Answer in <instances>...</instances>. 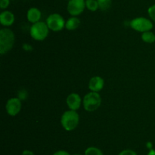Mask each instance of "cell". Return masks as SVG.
<instances>
[{
	"mask_svg": "<svg viewBox=\"0 0 155 155\" xmlns=\"http://www.w3.org/2000/svg\"><path fill=\"white\" fill-rule=\"evenodd\" d=\"M15 35L13 30L8 27L0 30V54L5 55L8 53L14 46Z\"/></svg>",
	"mask_w": 155,
	"mask_h": 155,
	"instance_id": "1",
	"label": "cell"
},
{
	"mask_svg": "<svg viewBox=\"0 0 155 155\" xmlns=\"http://www.w3.org/2000/svg\"><path fill=\"white\" fill-rule=\"evenodd\" d=\"M80 122V115L75 110H67L61 117V124L64 129L68 132L74 130Z\"/></svg>",
	"mask_w": 155,
	"mask_h": 155,
	"instance_id": "2",
	"label": "cell"
},
{
	"mask_svg": "<svg viewBox=\"0 0 155 155\" xmlns=\"http://www.w3.org/2000/svg\"><path fill=\"white\" fill-rule=\"evenodd\" d=\"M101 97L99 93L90 91L84 96L83 99V108L87 112H94L100 107Z\"/></svg>",
	"mask_w": 155,
	"mask_h": 155,
	"instance_id": "3",
	"label": "cell"
},
{
	"mask_svg": "<svg viewBox=\"0 0 155 155\" xmlns=\"http://www.w3.org/2000/svg\"><path fill=\"white\" fill-rule=\"evenodd\" d=\"M49 28L46 23L39 21L32 24L30 28V36L36 41H43L47 38L49 33Z\"/></svg>",
	"mask_w": 155,
	"mask_h": 155,
	"instance_id": "4",
	"label": "cell"
},
{
	"mask_svg": "<svg viewBox=\"0 0 155 155\" xmlns=\"http://www.w3.org/2000/svg\"><path fill=\"white\" fill-rule=\"evenodd\" d=\"M130 25L132 29L142 33L151 30V29L154 27L151 20L145 17H138V18H133L130 22Z\"/></svg>",
	"mask_w": 155,
	"mask_h": 155,
	"instance_id": "5",
	"label": "cell"
},
{
	"mask_svg": "<svg viewBox=\"0 0 155 155\" xmlns=\"http://www.w3.org/2000/svg\"><path fill=\"white\" fill-rule=\"evenodd\" d=\"M45 23L48 25L50 30L54 32H58L63 30L65 27V21L64 18L62 15L58 13H53L48 15L46 18Z\"/></svg>",
	"mask_w": 155,
	"mask_h": 155,
	"instance_id": "6",
	"label": "cell"
},
{
	"mask_svg": "<svg viewBox=\"0 0 155 155\" xmlns=\"http://www.w3.org/2000/svg\"><path fill=\"white\" fill-rule=\"evenodd\" d=\"M86 9V0H69L67 10L71 16L77 17L81 15Z\"/></svg>",
	"mask_w": 155,
	"mask_h": 155,
	"instance_id": "7",
	"label": "cell"
},
{
	"mask_svg": "<svg viewBox=\"0 0 155 155\" xmlns=\"http://www.w3.org/2000/svg\"><path fill=\"white\" fill-rule=\"evenodd\" d=\"M22 108V102L18 97H12L5 104V110L11 116H15L18 115Z\"/></svg>",
	"mask_w": 155,
	"mask_h": 155,
	"instance_id": "8",
	"label": "cell"
},
{
	"mask_svg": "<svg viewBox=\"0 0 155 155\" xmlns=\"http://www.w3.org/2000/svg\"><path fill=\"white\" fill-rule=\"evenodd\" d=\"M66 103L69 109L77 111L83 104V100L80 97V94L77 93H71L67 97Z\"/></svg>",
	"mask_w": 155,
	"mask_h": 155,
	"instance_id": "9",
	"label": "cell"
},
{
	"mask_svg": "<svg viewBox=\"0 0 155 155\" xmlns=\"http://www.w3.org/2000/svg\"><path fill=\"white\" fill-rule=\"evenodd\" d=\"M104 80L101 76H94L91 78L88 84V88L90 91L99 93L104 88Z\"/></svg>",
	"mask_w": 155,
	"mask_h": 155,
	"instance_id": "10",
	"label": "cell"
},
{
	"mask_svg": "<svg viewBox=\"0 0 155 155\" xmlns=\"http://www.w3.org/2000/svg\"><path fill=\"white\" fill-rule=\"evenodd\" d=\"M15 15L10 11H3L0 14V23L2 26L8 27L15 23Z\"/></svg>",
	"mask_w": 155,
	"mask_h": 155,
	"instance_id": "11",
	"label": "cell"
},
{
	"mask_svg": "<svg viewBox=\"0 0 155 155\" xmlns=\"http://www.w3.org/2000/svg\"><path fill=\"white\" fill-rule=\"evenodd\" d=\"M41 17H42V12L37 8H30L27 11V18L29 22L32 23V24H35V23L40 21Z\"/></svg>",
	"mask_w": 155,
	"mask_h": 155,
	"instance_id": "12",
	"label": "cell"
},
{
	"mask_svg": "<svg viewBox=\"0 0 155 155\" xmlns=\"http://www.w3.org/2000/svg\"><path fill=\"white\" fill-rule=\"evenodd\" d=\"M80 25V20L77 17L71 16L66 21L65 24V28L68 30H77Z\"/></svg>",
	"mask_w": 155,
	"mask_h": 155,
	"instance_id": "13",
	"label": "cell"
},
{
	"mask_svg": "<svg viewBox=\"0 0 155 155\" xmlns=\"http://www.w3.org/2000/svg\"><path fill=\"white\" fill-rule=\"evenodd\" d=\"M142 40L146 43H153L155 42V34L151 30L142 33Z\"/></svg>",
	"mask_w": 155,
	"mask_h": 155,
	"instance_id": "14",
	"label": "cell"
},
{
	"mask_svg": "<svg viewBox=\"0 0 155 155\" xmlns=\"http://www.w3.org/2000/svg\"><path fill=\"white\" fill-rule=\"evenodd\" d=\"M84 155H104V153L100 148L92 146L86 149Z\"/></svg>",
	"mask_w": 155,
	"mask_h": 155,
	"instance_id": "15",
	"label": "cell"
},
{
	"mask_svg": "<svg viewBox=\"0 0 155 155\" xmlns=\"http://www.w3.org/2000/svg\"><path fill=\"white\" fill-rule=\"evenodd\" d=\"M86 8L91 12H95L99 9L97 0H86Z\"/></svg>",
	"mask_w": 155,
	"mask_h": 155,
	"instance_id": "16",
	"label": "cell"
},
{
	"mask_svg": "<svg viewBox=\"0 0 155 155\" xmlns=\"http://www.w3.org/2000/svg\"><path fill=\"white\" fill-rule=\"evenodd\" d=\"M99 6V9L101 11H106L111 6L112 0H97Z\"/></svg>",
	"mask_w": 155,
	"mask_h": 155,
	"instance_id": "17",
	"label": "cell"
},
{
	"mask_svg": "<svg viewBox=\"0 0 155 155\" xmlns=\"http://www.w3.org/2000/svg\"><path fill=\"white\" fill-rule=\"evenodd\" d=\"M148 14L150 18L155 22V4L150 6L148 9Z\"/></svg>",
	"mask_w": 155,
	"mask_h": 155,
	"instance_id": "18",
	"label": "cell"
},
{
	"mask_svg": "<svg viewBox=\"0 0 155 155\" xmlns=\"http://www.w3.org/2000/svg\"><path fill=\"white\" fill-rule=\"evenodd\" d=\"M27 96H28V93H27V91L26 90H21V91H18V97L21 101L23 100H26L27 98Z\"/></svg>",
	"mask_w": 155,
	"mask_h": 155,
	"instance_id": "19",
	"label": "cell"
},
{
	"mask_svg": "<svg viewBox=\"0 0 155 155\" xmlns=\"http://www.w3.org/2000/svg\"><path fill=\"white\" fill-rule=\"evenodd\" d=\"M118 155H137V153L132 149H125L121 150Z\"/></svg>",
	"mask_w": 155,
	"mask_h": 155,
	"instance_id": "20",
	"label": "cell"
},
{
	"mask_svg": "<svg viewBox=\"0 0 155 155\" xmlns=\"http://www.w3.org/2000/svg\"><path fill=\"white\" fill-rule=\"evenodd\" d=\"M10 4V0H0V9H6Z\"/></svg>",
	"mask_w": 155,
	"mask_h": 155,
	"instance_id": "21",
	"label": "cell"
},
{
	"mask_svg": "<svg viewBox=\"0 0 155 155\" xmlns=\"http://www.w3.org/2000/svg\"><path fill=\"white\" fill-rule=\"evenodd\" d=\"M52 155H71L69 152L64 150H59L54 152Z\"/></svg>",
	"mask_w": 155,
	"mask_h": 155,
	"instance_id": "22",
	"label": "cell"
},
{
	"mask_svg": "<svg viewBox=\"0 0 155 155\" xmlns=\"http://www.w3.org/2000/svg\"><path fill=\"white\" fill-rule=\"evenodd\" d=\"M23 49H24V50H26V51H30V50H32L33 47H32V46H30V44L25 43L23 45Z\"/></svg>",
	"mask_w": 155,
	"mask_h": 155,
	"instance_id": "23",
	"label": "cell"
},
{
	"mask_svg": "<svg viewBox=\"0 0 155 155\" xmlns=\"http://www.w3.org/2000/svg\"><path fill=\"white\" fill-rule=\"evenodd\" d=\"M21 155H35V153H33L32 150H23L22 153H21Z\"/></svg>",
	"mask_w": 155,
	"mask_h": 155,
	"instance_id": "24",
	"label": "cell"
},
{
	"mask_svg": "<svg viewBox=\"0 0 155 155\" xmlns=\"http://www.w3.org/2000/svg\"><path fill=\"white\" fill-rule=\"evenodd\" d=\"M146 147L148 149H149V150H151V149H153V144L151 141H148V142L146 143Z\"/></svg>",
	"mask_w": 155,
	"mask_h": 155,
	"instance_id": "25",
	"label": "cell"
},
{
	"mask_svg": "<svg viewBox=\"0 0 155 155\" xmlns=\"http://www.w3.org/2000/svg\"><path fill=\"white\" fill-rule=\"evenodd\" d=\"M147 155H155V150L154 149H151V150H149V151H148V154Z\"/></svg>",
	"mask_w": 155,
	"mask_h": 155,
	"instance_id": "26",
	"label": "cell"
},
{
	"mask_svg": "<svg viewBox=\"0 0 155 155\" xmlns=\"http://www.w3.org/2000/svg\"><path fill=\"white\" fill-rule=\"evenodd\" d=\"M71 155H83V154H81V153H74V154H71Z\"/></svg>",
	"mask_w": 155,
	"mask_h": 155,
	"instance_id": "27",
	"label": "cell"
},
{
	"mask_svg": "<svg viewBox=\"0 0 155 155\" xmlns=\"http://www.w3.org/2000/svg\"><path fill=\"white\" fill-rule=\"evenodd\" d=\"M68 1H69V0H68Z\"/></svg>",
	"mask_w": 155,
	"mask_h": 155,
	"instance_id": "28",
	"label": "cell"
}]
</instances>
